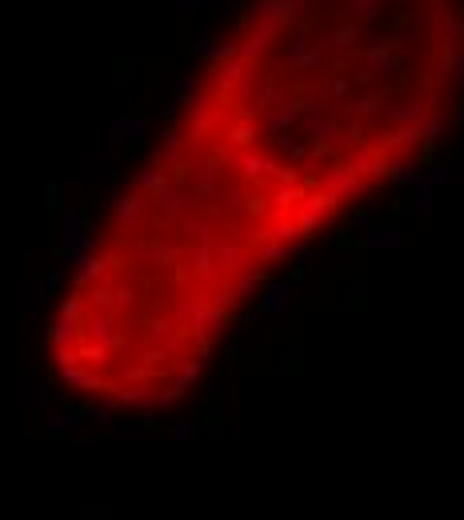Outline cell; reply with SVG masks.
Listing matches in <instances>:
<instances>
[{"label": "cell", "mask_w": 464, "mask_h": 520, "mask_svg": "<svg viewBox=\"0 0 464 520\" xmlns=\"http://www.w3.org/2000/svg\"><path fill=\"white\" fill-rule=\"evenodd\" d=\"M464 89V0H253L68 277L48 360L156 412L285 260L409 172Z\"/></svg>", "instance_id": "obj_1"}]
</instances>
